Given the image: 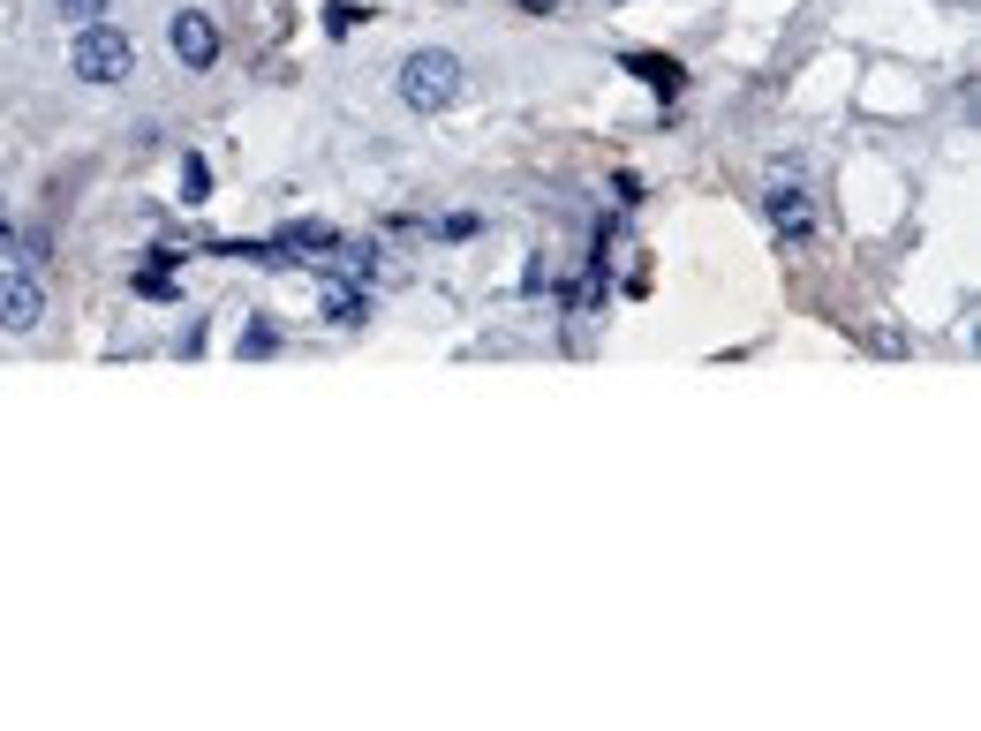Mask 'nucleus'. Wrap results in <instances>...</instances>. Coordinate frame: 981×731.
<instances>
[{
	"label": "nucleus",
	"instance_id": "obj_1",
	"mask_svg": "<svg viewBox=\"0 0 981 731\" xmlns=\"http://www.w3.org/2000/svg\"><path fill=\"white\" fill-rule=\"evenodd\" d=\"M454 99H461V53L423 46V53L400 61V106L408 114H446Z\"/></svg>",
	"mask_w": 981,
	"mask_h": 731
},
{
	"label": "nucleus",
	"instance_id": "obj_2",
	"mask_svg": "<svg viewBox=\"0 0 981 731\" xmlns=\"http://www.w3.org/2000/svg\"><path fill=\"white\" fill-rule=\"evenodd\" d=\"M68 68H76L84 84H129V68H137V38H129V30H114V23H76Z\"/></svg>",
	"mask_w": 981,
	"mask_h": 731
},
{
	"label": "nucleus",
	"instance_id": "obj_3",
	"mask_svg": "<svg viewBox=\"0 0 981 731\" xmlns=\"http://www.w3.org/2000/svg\"><path fill=\"white\" fill-rule=\"evenodd\" d=\"M763 211H770V227L786 234V242H816V196L801 189V181H770V196H763Z\"/></svg>",
	"mask_w": 981,
	"mask_h": 731
},
{
	"label": "nucleus",
	"instance_id": "obj_4",
	"mask_svg": "<svg viewBox=\"0 0 981 731\" xmlns=\"http://www.w3.org/2000/svg\"><path fill=\"white\" fill-rule=\"evenodd\" d=\"M166 46H174L181 68H212V61H219V23H212L204 8H181L174 30H166Z\"/></svg>",
	"mask_w": 981,
	"mask_h": 731
},
{
	"label": "nucleus",
	"instance_id": "obj_5",
	"mask_svg": "<svg viewBox=\"0 0 981 731\" xmlns=\"http://www.w3.org/2000/svg\"><path fill=\"white\" fill-rule=\"evenodd\" d=\"M38 317H46L38 272H0V332H38Z\"/></svg>",
	"mask_w": 981,
	"mask_h": 731
},
{
	"label": "nucleus",
	"instance_id": "obj_6",
	"mask_svg": "<svg viewBox=\"0 0 981 731\" xmlns=\"http://www.w3.org/2000/svg\"><path fill=\"white\" fill-rule=\"evenodd\" d=\"M620 61H627V76L657 84L664 99H679V84H687V68H679V61H664V53H620Z\"/></svg>",
	"mask_w": 981,
	"mask_h": 731
},
{
	"label": "nucleus",
	"instance_id": "obj_7",
	"mask_svg": "<svg viewBox=\"0 0 981 731\" xmlns=\"http://www.w3.org/2000/svg\"><path fill=\"white\" fill-rule=\"evenodd\" d=\"M272 347H280V324H272V317H250V332H242V362H265Z\"/></svg>",
	"mask_w": 981,
	"mask_h": 731
},
{
	"label": "nucleus",
	"instance_id": "obj_8",
	"mask_svg": "<svg viewBox=\"0 0 981 731\" xmlns=\"http://www.w3.org/2000/svg\"><path fill=\"white\" fill-rule=\"evenodd\" d=\"M137 302H181V287H174V272H160V265H144V272H137Z\"/></svg>",
	"mask_w": 981,
	"mask_h": 731
},
{
	"label": "nucleus",
	"instance_id": "obj_9",
	"mask_svg": "<svg viewBox=\"0 0 981 731\" xmlns=\"http://www.w3.org/2000/svg\"><path fill=\"white\" fill-rule=\"evenodd\" d=\"M212 196V166L204 158H181V204H204Z\"/></svg>",
	"mask_w": 981,
	"mask_h": 731
},
{
	"label": "nucleus",
	"instance_id": "obj_10",
	"mask_svg": "<svg viewBox=\"0 0 981 731\" xmlns=\"http://www.w3.org/2000/svg\"><path fill=\"white\" fill-rule=\"evenodd\" d=\"M484 234V211H446L438 219V242H476Z\"/></svg>",
	"mask_w": 981,
	"mask_h": 731
},
{
	"label": "nucleus",
	"instance_id": "obj_11",
	"mask_svg": "<svg viewBox=\"0 0 981 731\" xmlns=\"http://www.w3.org/2000/svg\"><path fill=\"white\" fill-rule=\"evenodd\" d=\"M106 8H114V0H53L61 23H106Z\"/></svg>",
	"mask_w": 981,
	"mask_h": 731
},
{
	"label": "nucleus",
	"instance_id": "obj_12",
	"mask_svg": "<svg viewBox=\"0 0 981 731\" xmlns=\"http://www.w3.org/2000/svg\"><path fill=\"white\" fill-rule=\"evenodd\" d=\"M355 23H362V8H340V0H332V8H326V30H332V38H347Z\"/></svg>",
	"mask_w": 981,
	"mask_h": 731
},
{
	"label": "nucleus",
	"instance_id": "obj_13",
	"mask_svg": "<svg viewBox=\"0 0 981 731\" xmlns=\"http://www.w3.org/2000/svg\"><path fill=\"white\" fill-rule=\"evenodd\" d=\"M513 8H521V15H551L559 0H513Z\"/></svg>",
	"mask_w": 981,
	"mask_h": 731
},
{
	"label": "nucleus",
	"instance_id": "obj_14",
	"mask_svg": "<svg viewBox=\"0 0 981 731\" xmlns=\"http://www.w3.org/2000/svg\"><path fill=\"white\" fill-rule=\"evenodd\" d=\"M8 249H15V227H8V219H0V257H8Z\"/></svg>",
	"mask_w": 981,
	"mask_h": 731
}]
</instances>
